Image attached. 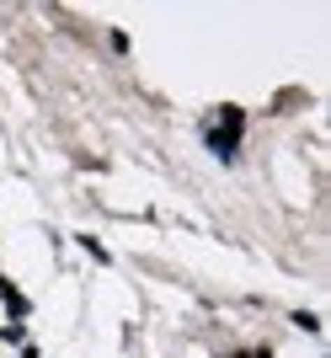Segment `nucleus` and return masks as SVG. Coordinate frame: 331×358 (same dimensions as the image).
Instances as JSON below:
<instances>
[{
    "mask_svg": "<svg viewBox=\"0 0 331 358\" xmlns=\"http://www.w3.org/2000/svg\"><path fill=\"white\" fill-rule=\"evenodd\" d=\"M241 129H246V113H241V107H214L209 118H203V139H209V150L219 155V161H230V155H235Z\"/></svg>",
    "mask_w": 331,
    "mask_h": 358,
    "instance_id": "f257e3e1",
    "label": "nucleus"
},
{
    "mask_svg": "<svg viewBox=\"0 0 331 358\" xmlns=\"http://www.w3.org/2000/svg\"><path fill=\"white\" fill-rule=\"evenodd\" d=\"M0 299L11 305V321H22V315H27V299H22V294L11 289V278H0Z\"/></svg>",
    "mask_w": 331,
    "mask_h": 358,
    "instance_id": "f03ea898",
    "label": "nucleus"
},
{
    "mask_svg": "<svg viewBox=\"0 0 331 358\" xmlns=\"http://www.w3.org/2000/svg\"><path fill=\"white\" fill-rule=\"evenodd\" d=\"M294 327H300V331H321V321L310 310H294Z\"/></svg>",
    "mask_w": 331,
    "mask_h": 358,
    "instance_id": "7ed1b4c3",
    "label": "nucleus"
}]
</instances>
